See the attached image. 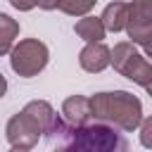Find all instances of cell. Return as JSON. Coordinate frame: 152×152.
<instances>
[{
    "mask_svg": "<svg viewBox=\"0 0 152 152\" xmlns=\"http://www.w3.org/2000/svg\"><path fill=\"white\" fill-rule=\"evenodd\" d=\"M10 152H28V150H19V147H12Z\"/></svg>",
    "mask_w": 152,
    "mask_h": 152,
    "instance_id": "ac0fdd59",
    "label": "cell"
},
{
    "mask_svg": "<svg viewBox=\"0 0 152 152\" xmlns=\"http://www.w3.org/2000/svg\"><path fill=\"white\" fill-rule=\"evenodd\" d=\"M5 93H7V78H5L2 74H0V97H2Z\"/></svg>",
    "mask_w": 152,
    "mask_h": 152,
    "instance_id": "e0dca14e",
    "label": "cell"
},
{
    "mask_svg": "<svg viewBox=\"0 0 152 152\" xmlns=\"http://www.w3.org/2000/svg\"><path fill=\"white\" fill-rule=\"evenodd\" d=\"M21 112L40 128V133H45V131L50 128V124L55 121V116H57V112H55V109L50 107V102H45V100H31Z\"/></svg>",
    "mask_w": 152,
    "mask_h": 152,
    "instance_id": "9c48e42d",
    "label": "cell"
},
{
    "mask_svg": "<svg viewBox=\"0 0 152 152\" xmlns=\"http://www.w3.org/2000/svg\"><path fill=\"white\" fill-rule=\"evenodd\" d=\"M90 100V116L95 121L114 126L116 131H135L142 121V102L128 90L95 93Z\"/></svg>",
    "mask_w": 152,
    "mask_h": 152,
    "instance_id": "7a4b0ae2",
    "label": "cell"
},
{
    "mask_svg": "<svg viewBox=\"0 0 152 152\" xmlns=\"http://www.w3.org/2000/svg\"><path fill=\"white\" fill-rule=\"evenodd\" d=\"M48 59H50V50L38 38H24L10 50V66L21 78L38 76L48 66Z\"/></svg>",
    "mask_w": 152,
    "mask_h": 152,
    "instance_id": "277c9868",
    "label": "cell"
},
{
    "mask_svg": "<svg viewBox=\"0 0 152 152\" xmlns=\"http://www.w3.org/2000/svg\"><path fill=\"white\" fill-rule=\"evenodd\" d=\"M36 2V7H40V10H57V2L59 0H33Z\"/></svg>",
    "mask_w": 152,
    "mask_h": 152,
    "instance_id": "2e32d148",
    "label": "cell"
},
{
    "mask_svg": "<svg viewBox=\"0 0 152 152\" xmlns=\"http://www.w3.org/2000/svg\"><path fill=\"white\" fill-rule=\"evenodd\" d=\"M133 45H140L145 50V57L150 55V38H152V2L150 0H133L128 5V19L124 28Z\"/></svg>",
    "mask_w": 152,
    "mask_h": 152,
    "instance_id": "5b68a950",
    "label": "cell"
},
{
    "mask_svg": "<svg viewBox=\"0 0 152 152\" xmlns=\"http://www.w3.org/2000/svg\"><path fill=\"white\" fill-rule=\"evenodd\" d=\"M109 64H114V69L121 76L135 81L145 90L152 88V64L147 62L145 55H140L135 50L133 43H128V40L116 43L114 50H109Z\"/></svg>",
    "mask_w": 152,
    "mask_h": 152,
    "instance_id": "3957f363",
    "label": "cell"
},
{
    "mask_svg": "<svg viewBox=\"0 0 152 152\" xmlns=\"http://www.w3.org/2000/svg\"><path fill=\"white\" fill-rule=\"evenodd\" d=\"M140 142L142 147H152V119H145L140 121Z\"/></svg>",
    "mask_w": 152,
    "mask_h": 152,
    "instance_id": "5bb4252c",
    "label": "cell"
},
{
    "mask_svg": "<svg viewBox=\"0 0 152 152\" xmlns=\"http://www.w3.org/2000/svg\"><path fill=\"white\" fill-rule=\"evenodd\" d=\"M62 114L69 126H86L90 116V100L83 95H71L62 102Z\"/></svg>",
    "mask_w": 152,
    "mask_h": 152,
    "instance_id": "ba28073f",
    "label": "cell"
},
{
    "mask_svg": "<svg viewBox=\"0 0 152 152\" xmlns=\"http://www.w3.org/2000/svg\"><path fill=\"white\" fill-rule=\"evenodd\" d=\"M126 19H128V5L126 2H109L100 17L104 31H112V33H119L126 28Z\"/></svg>",
    "mask_w": 152,
    "mask_h": 152,
    "instance_id": "30bf717a",
    "label": "cell"
},
{
    "mask_svg": "<svg viewBox=\"0 0 152 152\" xmlns=\"http://www.w3.org/2000/svg\"><path fill=\"white\" fill-rule=\"evenodd\" d=\"M45 138L52 152H131L128 138L107 124H86L69 126L64 119L55 116Z\"/></svg>",
    "mask_w": 152,
    "mask_h": 152,
    "instance_id": "6da1fadb",
    "label": "cell"
},
{
    "mask_svg": "<svg viewBox=\"0 0 152 152\" xmlns=\"http://www.w3.org/2000/svg\"><path fill=\"white\" fill-rule=\"evenodd\" d=\"M78 64L83 71L88 74H100L109 66V48L104 43H88L81 55H78Z\"/></svg>",
    "mask_w": 152,
    "mask_h": 152,
    "instance_id": "52a82bcc",
    "label": "cell"
},
{
    "mask_svg": "<svg viewBox=\"0 0 152 152\" xmlns=\"http://www.w3.org/2000/svg\"><path fill=\"white\" fill-rule=\"evenodd\" d=\"M40 128L24 114V112H17L7 126H5V138L12 147H19V150H31L33 145H38L40 140Z\"/></svg>",
    "mask_w": 152,
    "mask_h": 152,
    "instance_id": "8992f818",
    "label": "cell"
},
{
    "mask_svg": "<svg viewBox=\"0 0 152 152\" xmlns=\"http://www.w3.org/2000/svg\"><path fill=\"white\" fill-rule=\"evenodd\" d=\"M95 5L97 0H59L57 2V7L69 17H86Z\"/></svg>",
    "mask_w": 152,
    "mask_h": 152,
    "instance_id": "4fadbf2b",
    "label": "cell"
},
{
    "mask_svg": "<svg viewBox=\"0 0 152 152\" xmlns=\"http://www.w3.org/2000/svg\"><path fill=\"white\" fill-rule=\"evenodd\" d=\"M19 36V21L12 19L10 14L0 12V57L7 55L14 48V38Z\"/></svg>",
    "mask_w": 152,
    "mask_h": 152,
    "instance_id": "7c38bea8",
    "label": "cell"
},
{
    "mask_svg": "<svg viewBox=\"0 0 152 152\" xmlns=\"http://www.w3.org/2000/svg\"><path fill=\"white\" fill-rule=\"evenodd\" d=\"M74 31L86 43H102L104 33H107L104 26H102V21H100V17H90V14H86L83 19H78L74 24Z\"/></svg>",
    "mask_w": 152,
    "mask_h": 152,
    "instance_id": "8fae6325",
    "label": "cell"
},
{
    "mask_svg": "<svg viewBox=\"0 0 152 152\" xmlns=\"http://www.w3.org/2000/svg\"><path fill=\"white\" fill-rule=\"evenodd\" d=\"M10 5H12L14 10H19V12H28V10H33V7H36V2H33V0H10Z\"/></svg>",
    "mask_w": 152,
    "mask_h": 152,
    "instance_id": "9a60e30c",
    "label": "cell"
}]
</instances>
